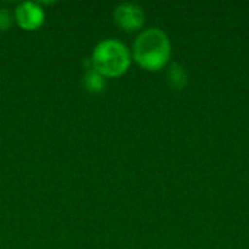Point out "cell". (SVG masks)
Listing matches in <instances>:
<instances>
[{"label":"cell","mask_w":249,"mask_h":249,"mask_svg":"<svg viewBox=\"0 0 249 249\" xmlns=\"http://www.w3.org/2000/svg\"><path fill=\"white\" fill-rule=\"evenodd\" d=\"M171 57V41L165 31L159 28H149L143 31L133 44L131 58L150 71L163 69Z\"/></svg>","instance_id":"cell-1"},{"label":"cell","mask_w":249,"mask_h":249,"mask_svg":"<svg viewBox=\"0 0 249 249\" xmlns=\"http://www.w3.org/2000/svg\"><path fill=\"white\" fill-rule=\"evenodd\" d=\"M92 69L107 77L123 76L131 64V53L127 45L118 39H104L92 51Z\"/></svg>","instance_id":"cell-2"},{"label":"cell","mask_w":249,"mask_h":249,"mask_svg":"<svg viewBox=\"0 0 249 249\" xmlns=\"http://www.w3.org/2000/svg\"><path fill=\"white\" fill-rule=\"evenodd\" d=\"M13 19L15 23L23 31H36L45 20V12L41 3L20 1L13 10Z\"/></svg>","instance_id":"cell-3"},{"label":"cell","mask_w":249,"mask_h":249,"mask_svg":"<svg viewBox=\"0 0 249 249\" xmlns=\"http://www.w3.org/2000/svg\"><path fill=\"white\" fill-rule=\"evenodd\" d=\"M144 20H146L144 12H143L142 6H139L137 3L124 1V3H120L114 9L115 25L127 32L140 29L144 25Z\"/></svg>","instance_id":"cell-4"},{"label":"cell","mask_w":249,"mask_h":249,"mask_svg":"<svg viewBox=\"0 0 249 249\" xmlns=\"http://www.w3.org/2000/svg\"><path fill=\"white\" fill-rule=\"evenodd\" d=\"M83 86L89 93L98 95L107 88V80L95 69H89V70H86V73L83 76Z\"/></svg>","instance_id":"cell-5"},{"label":"cell","mask_w":249,"mask_h":249,"mask_svg":"<svg viewBox=\"0 0 249 249\" xmlns=\"http://www.w3.org/2000/svg\"><path fill=\"white\" fill-rule=\"evenodd\" d=\"M166 77H168L169 86L172 89H175V90H181L187 85V80H188L185 69L181 64H178V63H174V64L169 66Z\"/></svg>","instance_id":"cell-6"},{"label":"cell","mask_w":249,"mask_h":249,"mask_svg":"<svg viewBox=\"0 0 249 249\" xmlns=\"http://www.w3.org/2000/svg\"><path fill=\"white\" fill-rule=\"evenodd\" d=\"M13 20V13L6 7H0V32L7 31L12 26Z\"/></svg>","instance_id":"cell-7"}]
</instances>
